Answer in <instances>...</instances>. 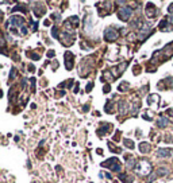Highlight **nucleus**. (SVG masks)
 Listing matches in <instances>:
<instances>
[{"label": "nucleus", "mask_w": 173, "mask_h": 183, "mask_svg": "<svg viewBox=\"0 0 173 183\" xmlns=\"http://www.w3.org/2000/svg\"><path fill=\"white\" fill-rule=\"evenodd\" d=\"M110 89H111V88H110V85H105V86L103 88V92L107 93V92H110Z\"/></svg>", "instance_id": "29"}, {"label": "nucleus", "mask_w": 173, "mask_h": 183, "mask_svg": "<svg viewBox=\"0 0 173 183\" xmlns=\"http://www.w3.org/2000/svg\"><path fill=\"white\" fill-rule=\"evenodd\" d=\"M31 58H33V59H39V55H38V54H33Z\"/></svg>", "instance_id": "32"}, {"label": "nucleus", "mask_w": 173, "mask_h": 183, "mask_svg": "<svg viewBox=\"0 0 173 183\" xmlns=\"http://www.w3.org/2000/svg\"><path fill=\"white\" fill-rule=\"evenodd\" d=\"M150 31H152L150 26L145 24L142 28H141V31H139V38H145V36H147V35L150 34Z\"/></svg>", "instance_id": "14"}, {"label": "nucleus", "mask_w": 173, "mask_h": 183, "mask_svg": "<svg viewBox=\"0 0 173 183\" xmlns=\"http://www.w3.org/2000/svg\"><path fill=\"white\" fill-rule=\"evenodd\" d=\"M168 11H169V12H170V14L173 12V3H172L170 6H169V8H168Z\"/></svg>", "instance_id": "33"}, {"label": "nucleus", "mask_w": 173, "mask_h": 183, "mask_svg": "<svg viewBox=\"0 0 173 183\" xmlns=\"http://www.w3.org/2000/svg\"><path fill=\"white\" fill-rule=\"evenodd\" d=\"M111 128H112V124H110V123H103V124H100V128L97 129V135L103 136V135L107 133V132L111 131Z\"/></svg>", "instance_id": "7"}, {"label": "nucleus", "mask_w": 173, "mask_h": 183, "mask_svg": "<svg viewBox=\"0 0 173 183\" xmlns=\"http://www.w3.org/2000/svg\"><path fill=\"white\" fill-rule=\"evenodd\" d=\"M104 111L107 112V113H112V102H107V105L104 106Z\"/></svg>", "instance_id": "20"}, {"label": "nucleus", "mask_w": 173, "mask_h": 183, "mask_svg": "<svg viewBox=\"0 0 173 183\" xmlns=\"http://www.w3.org/2000/svg\"><path fill=\"white\" fill-rule=\"evenodd\" d=\"M126 166L127 168H135L137 167V160L134 156H127L126 158Z\"/></svg>", "instance_id": "13"}, {"label": "nucleus", "mask_w": 173, "mask_h": 183, "mask_svg": "<svg viewBox=\"0 0 173 183\" xmlns=\"http://www.w3.org/2000/svg\"><path fill=\"white\" fill-rule=\"evenodd\" d=\"M105 176H107L108 179H112V176H111V174H108V172H107V174H105Z\"/></svg>", "instance_id": "36"}, {"label": "nucleus", "mask_w": 173, "mask_h": 183, "mask_svg": "<svg viewBox=\"0 0 173 183\" xmlns=\"http://www.w3.org/2000/svg\"><path fill=\"white\" fill-rule=\"evenodd\" d=\"M156 14H157V10H156V6L154 4H152V3H149L147 7H146V15H147V18H154L156 16Z\"/></svg>", "instance_id": "10"}, {"label": "nucleus", "mask_w": 173, "mask_h": 183, "mask_svg": "<svg viewBox=\"0 0 173 183\" xmlns=\"http://www.w3.org/2000/svg\"><path fill=\"white\" fill-rule=\"evenodd\" d=\"M119 179H122L123 182H127V175L126 174H119Z\"/></svg>", "instance_id": "27"}, {"label": "nucleus", "mask_w": 173, "mask_h": 183, "mask_svg": "<svg viewBox=\"0 0 173 183\" xmlns=\"http://www.w3.org/2000/svg\"><path fill=\"white\" fill-rule=\"evenodd\" d=\"M164 82H166V84H168V86L173 88V77H168V78H165Z\"/></svg>", "instance_id": "21"}, {"label": "nucleus", "mask_w": 173, "mask_h": 183, "mask_svg": "<svg viewBox=\"0 0 173 183\" xmlns=\"http://www.w3.org/2000/svg\"><path fill=\"white\" fill-rule=\"evenodd\" d=\"M118 108H119V113L123 116V115H126L127 113V111H128V104L126 102V101H120L119 104H118Z\"/></svg>", "instance_id": "12"}, {"label": "nucleus", "mask_w": 173, "mask_h": 183, "mask_svg": "<svg viewBox=\"0 0 173 183\" xmlns=\"http://www.w3.org/2000/svg\"><path fill=\"white\" fill-rule=\"evenodd\" d=\"M130 89V84L128 82H122L119 85V88H118V90L119 92H126V90H128Z\"/></svg>", "instance_id": "17"}, {"label": "nucleus", "mask_w": 173, "mask_h": 183, "mask_svg": "<svg viewBox=\"0 0 173 183\" xmlns=\"http://www.w3.org/2000/svg\"><path fill=\"white\" fill-rule=\"evenodd\" d=\"M118 38V32L114 28H107L104 31V39L105 41H110V42H112V41H115Z\"/></svg>", "instance_id": "5"}, {"label": "nucleus", "mask_w": 173, "mask_h": 183, "mask_svg": "<svg viewBox=\"0 0 173 183\" xmlns=\"http://www.w3.org/2000/svg\"><path fill=\"white\" fill-rule=\"evenodd\" d=\"M169 22H170V19L166 16L162 22L160 23V30H161V31H172V30H173V26H172Z\"/></svg>", "instance_id": "6"}, {"label": "nucleus", "mask_w": 173, "mask_h": 183, "mask_svg": "<svg viewBox=\"0 0 173 183\" xmlns=\"http://www.w3.org/2000/svg\"><path fill=\"white\" fill-rule=\"evenodd\" d=\"M30 82H31V88H33V92H35V80H34V78H31V80H30Z\"/></svg>", "instance_id": "28"}, {"label": "nucleus", "mask_w": 173, "mask_h": 183, "mask_svg": "<svg viewBox=\"0 0 173 183\" xmlns=\"http://www.w3.org/2000/svg\"><path fill=\"white\" fill-rule=\"evenodd\" d=\"M101 167H108V168L112 170V171H120V168H122L120 162H119L118 158H110L108 160L101 163Z\"/></svg>", "instance_id": "2"}, {"label": "nucleus", "mask_w": 173, "mask_h": 183, "mask_svg": "<svg viewBox=\"0 0 173 183\" xmlns=\"http://www.w3.org/2000/svg\"><path fill=\"white\" fill-rule=\"evenodd\" d=\"M85 31H88V32H91L92 31V20H91V18H87L85 19Z\"/></svg>", "instance_id": "16"}, {"label": "nucleus", "mask_w": 173, "mask_h": 183, "mask_svg": "<svg viewBox=\"0 0 173 183\" xmlns=\"http://www.w3.org/2000/svg\"><path fill=\"white\" fill-rule=\"evenodd\" d=\"M169 124H170V121H169V119H166L165 116H160V117L157 119V125L160 128H165V127H168Z\"/></svg>", "instance_id": "11"}, {"label": "nucleus", "mask_w": 173, "mask_h": 183, "mask_svg": "<svg viewBox=\"0 0 173 183\" xmlns=\"http://www.w3.org/2000/svg\"><path fill=\"white\" fill-rule=\"evenodd\" d=\"M53 55H54V51H53V50H50V51H48V57H49V58H52Z\"/></svg>", "instance_id": "31"}, {"label": "nucleus", "mask_w": 173, "mask_h": 183, "mask_svg": "<svg viewBox=\"0 0 173 183\" xmlns=\"http://www.w3.org/2000/svg\"><path fill=\"white\" fill-rule=\"evenodd\" d=\"M123 143H124V145L127 147L128 150H133V148H134V141H133V140H130V139H124V140H123Z\"/></svg>", "instance_id": "19"}, {"label": "nucleus", "mask_w": 173, "mask_h": 183, "mask_svg": "<svg viewBox=\"0 0 173 183\" xmlns=\"http://www.w3.org/2000/svg\"><path fill=\"white\" fill-rule=\"evenodd\" d=\"M20 34H22V35H26V34H27V30H26V27H22V30H20Z\"/></svg>", "instance_id": "30"}, {"label": "nucleus", "mask_w": 173, "mask_h": 183, "mask_svg": "<svg viewBox=\"0 0 173 183\" xmlns=\"http://www.w3.org/2000/svg\"><path fill=\"white\" fill-rule=\"evenodd\" d=\"M52 35L54 38H58V28L57 27H53V30H52Z\"/></svg>", "instance_id": "23"}, {"label": "nucleus", "mask_w": 173, "mask_h": 183, "mask_svg": "<svg viewBox=\"0 0 173 183\" xmlns=\"http://www.w3.org/2000/svg\"><path fill=\"white\" fill-rule=\"evenodd\" d=\"M135 171L141 175V176H145V175H147V174L152 172V164H150V163H149L147 160L142 159V160H141L138 164H137Z\"/></svg>", "instance_id": "1"}, {"label": "nucleus", "mask_w": 173, "mask_h": 183, "mask_svg": "<svg viewBox=\"0 0 173 183\" xmlns=\"http://www.w3.org/2000/svg\"><path fill=\"white\" fill-rule=\"evenodd\" d=\"M15 76H16V70L12 69V70H11V73H10V81H11V80H14V78H15Z\"/></svg>", "instance_id": "24"}, {"label": "nucleus", "mask_w": 173, "mask_h": 183, "mask_svg": "<svg viewBox=\"0 0 173 183\" xmlns=\"http://www.w3.org/2000/svg\"><path fill=\"white\" fill-rule=\"evenodd\" d=\"M172 154H173V151L169 150V148H160L157 151V158H160V159L169 158V156H172Z\"/></svg>", "instance_id": "8"}, {"label": "nucleus", "mask_w": 173, "mask_h": 183, "mask_svg": "<svg viewBox=\"0 0 173 183\" xmlns=\"http://www.w3.org/2000/svg\"><path fill=\"white\" fill-rule=\"evenodd\" d=\"M52 19L56 20V22H60V15L58 14H52Z\"/></svg>", "instance_id": "26"}, {"label": "nucleus", "mask_w": 173, "mask_h": 183, "mask_svg": "<svg viewBox=\"0 0 173 183\" xmlns=\"http://www.w3.org/2000/svg\"><path fill=\"white\" fill-rule=\"evenodd\" d=\"M65 57V67L68 70H72L73 69V59H74V55L70 51H65L64 54Z\"/></svg>", "instance_id": "4"}, {"label": "nucleus", "mask_w": 173, "mask_h": 183, "mask_svg": "<svg viewBox=\"0 0 173 183\" xmlns=\"http://www.w3.org/2000/svg\"><path fill=\"white\" fill-rule=\"evenodd\" d=\"M92 88H93V82H89L88 85H87V88H85V92H87V93L91 92V90H92Z\"/></svg>", "instance_id": "25"}, {"label": "nucleus", "mask_w": 173, "mask_h": 183, "mask_svg": "<svg viewBox=\"0 0 173 183\" xmlns=\"http://www.w3.org/2000/svg\"><path fill=\"white\" fill-rule=\"evenodd\" d=\"M10 23H11V26H18V27H22V24L25 23V19H23L22 16H11L10 19Z\"/></svg>", "instance_id": "9"}, {"label": "nucleus", "mask_w": 173, "mask_h": 183, "mask_svg": "<svg viewBox=\"0 0 173 183\" xmlns=\"http://www.w3.org/2000/svg\"><path fill=\"white\" fill-rule=\"evenodd\" d=\"M11 11H12V12H15V11H25V8H23V6H20V4H18L16 7H14V8L11 10Z\"/></svg>", "instance_id": "22"}, {"label": "nucleus", "mask_w": 173, "mask_h": 183, "mask_svg": "<svg viewBox=\"0 0 173 183\" xmlns=\"http://www.w3.org/2000/svg\"><path fill=\"white\" fill-rule=\"evenodd\" d=\"M169 172V170L166 168V167H160V168L158 170H157V175H160V176H161V175H162V176H165V175H166Z\"/></svg>", "instance_id": "18"}, {"label": "nucleus", "mask_w": 173, "mask_h": 183, "mask_svg": "<svg viewBox=\"0 0 173 183\" xmlns=\"http://www.w3.org/2000/svg\"><path fill=\"white\" fill-rule=\"evenodd\" d=\"M82 109H84V112H88L89 111V105H84V108H82Z\"/></svg>", "instance_id": "34"}, {"label": "nucleus", "mask_w": 173, "mask_h": 183, "mask_svg": "<svg viewBox=\"0 0 173 183\" xmlns=\"http://www.w3.org/2000/svg\"><path fill=\"white\" fill-rule=\"evenodd\" d=\"M29 70H30V71H34V70H35V67H34L33 65H30V66H29Z\"/></svg>", "instance_id": "35"}, {"label": "nucleus", "mask_w": 173, "mask_h": 183, "mask_svg": "<svg viewBox=\"0 0 173 183\" xmlns=\"http://www.w3.org/2000/svg\"><path fill=\"white\" fill-rule=\"evenodd\" d=\"M138 148H139L141 154H147L149 151H150V144H149V143H141Z\"/></svg>", "instance_id": "15"}, {"label": "nucleus", "mask_w": 173, "mask_h": 183, "mask_svg": "<svg viewBox=\"0 0 173 183\" xmlns=\"http://www.w3.org/2000/svg\"><path fill=\"white\" fill-rule=\"evenodd\" d=\"M131 14H133L131 7H122V8L118 11V16H119V19L123 20V22H127L128 19L131 18Z\"/></svg>", "instance_id": "3"}]
</instances>
